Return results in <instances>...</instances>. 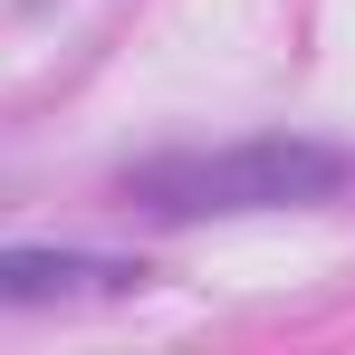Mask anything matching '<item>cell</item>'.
Instances as JSON below:
<instances>
[{
	"label": "cell",
	"mask_w": 355,
	"mask_h": 355,
	"mask_svg": "<svg viewBox=\"0 0 355 355\" xmlns=\"http://www.w3.org/2000/svg\"><path fill=\"white\" fill-rule=\"evenodd\" d=\"M144 288V259L116 250H0V307H77V297Z\"/></svg>",
	"instance_id": "cell-2"
},
{
	"label": "cell",
	"mask_w": 355,
	"mask_h": 355,
	"mask_svg": "<svg viewBox=\"0 0 355 355\" xmlns=\"http://www.w3.org/2000/svg\"><path fill=\"white\" fill-rule=\"evenodd\" d=\"M19 10H49V0H19Z\"/></svg>",
	"instance_id": "cell-3"
},
{
	"label": "cell",
	"mask_w": 355,
	"mask_h": 355,
	"mask_svg": "<svg viewBox=\"0 0 355 355\" xmlns=\"http://www.w3.org/2000/svg\"><path fill=\"white\" fill-rule=\"evenodd\" d=\"M116 192L144 221H250V211H307L355 192V144L327 135H240V144H182L125 164Z\"/></svg>",
	"instance_id": "cell-1"
}]
</instances>
